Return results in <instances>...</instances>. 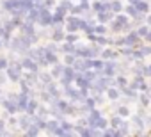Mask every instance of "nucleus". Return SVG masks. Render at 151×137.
I'll list each match as a JSON object with an SVG mask.
<instances>
[{
	"instance_id": "f03ea898",
	"label": "nucleus",
	"mask_w": 151,
	"mask_h": 137,
	"mask_svg": "<svg viewBox=\"0 0 151 137\" xmlns=\"http://www.w3.org/2000/svg\"><path fill=\"white\" fill-rule=\"evenodd\" d=\"M4 9H7V13L14 14L20 9V0H4Z\"/></svg>"
},
{
	"instance_id": "39448f33",
	"label": "nucleus",
	"mask_w": 151,
	"mask_h": 137,
	"mask_svg": "<svg viewBox=\"0 0 151 137\" xmlns=\"http://www.w3.org/2000/svg\"><path fill=\"white\" fill-rule=\"evenodd\" d=\"M6 121L4 119H0V135H6Z\"/></svg>"
},
{
	"instance_id": "7ed1b4c3",
	"label": "nucleus",
	"mask_w": 151,
	"mask_h": 137,
	"mask_svg": "<svg viewBox=\"0 0 151 137\" xmlns=\"http://www.w3.org/2000/svg\"><path fill=\"white\" fill-rule=\"evenodd\" d=\"M2 105L6 107L7 114H14L18 110V105L14 103V98H7V100H2Z\"/></svg>"
},
{
	"instance_id": "9d476101",
	"label": "nucleus",
	"mask_w": 151,
	"mask_h": 137,
	"mask_svg": "<svg viewBox=\"0 0 151 137\" xmlns=\"http://www.w3.org/2000/svg\"><path fill=\"white\" fill-rule=\"evenodd\" d=\"M4 80H6V77H4V75H0V86H2V82H4Z\"/></svg>"
},
{
	"instance_id": "6e6552de",
	"label": "nucleus",
	"mask_w": 151,
	"mask_h": 137,
	"mask_svg": "<svg viewBox=\"0 0 151 137\" xmlns=\"http://www.w3.org/2000/svg\"><path fill=\"white\" fill-rule=\"evenodd\" d=\"M20 125H22V128H27V125H29V119H27V118L20 119Z\"/></svg>"
},
{
	"instance_id": "9b49d317",
	"label": "nucleus",
	"mask_w": 151,
	"mask_h": 137,
	"mask_svg": "<svg viewBox=\"0 0 151 137\" xmlns=\"http://www.w3.org/2000/svg\"><path fill=\"white\" fill-rule=\"evenodd\" d=\"M2 45H4V43H2V39H0V48H2Z\"/></svg>"
},
{
	"instance_id": "423d86ee",
	"label": "nucleus",
	"mask_w": 151,
	"mask_h": 137,
	"mask_svg": "<svg viewBox=\"0 0 151 137\" xmlns=\"http://www.w3.org/2000/svg\"><path fill=\"white\" fill-rule=\"evenodd\" d=\"M9 66V62H7V59H0V70H6V68Z\"/></svg>"
},
{
	"instance_id": "f257e3e1",
	"label": "nucleus",
	"mask_w": 151,
	"mask_h": 137,
	"mask_svg": "<svg viewBox=\"0 0 151 137\" xmlns=\"http://www.w3.org/2000/svg\"><path fill=\"white\" fill-rule=\"evenodd\" d=\"M6 70H7V79H9L11 82L20 80V75H18V73L22 71V70H20V64H14V62H13L9 68H6Z\"/></svg>"
},
{
	"instance_id": "0eeeda50",
	"label": "nucleus",
	"mask_w": 151,
	"mask_h": 137,
	"mask_svg": "<svg viewBox=\"0 0 151 137\" xmlns=\"http://www.w3.org/2000/svg\"><path fill=\"white\" fill-rule=\"evenodd\" d=\"M22 66H27V68H34V64H32V62H30L29 59H25V61L22 62Z\"/></svg>"
},
{
	"instance_id": "1a4fd4ad",
	"label": "nucleus",
	"mask_w": 151,
	"mask_h": 137,
	"mask_svg": "<svg viewBox=\"0 0 151 137\" xmlns=\"http://www.w3.org/2000/svg\"><path fill=\"white\" fill-rule=\"evenodd\" d=\"M4 32H6V30H4V27H2V25H0V37H2V36H4Z\"/></svg>"
},
{
	"instance_id": "20e7f679",
	"label": "nucleus",
	"mask_w": 151,
	"mask_h": 137,
	"mask_svg": "<svg viewBox=\"0 0 151 137\" xmlns=\"http://www.w3.org/2000/svg\"><path fill=\"white\" fill-rule=\"evenodd\" d=\"M18 109H23L25 110V107H27V96L25 94H22V96H18Z\"/></svg>"
}]
</instances>
